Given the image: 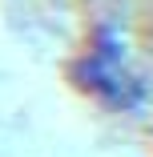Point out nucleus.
Here are the masks:
<instances>
[{
  "instance_id": "nucleus-1",
  "label": "nucleus",
  "mask_w": 153,
  "mask_h": 157,
  "mask_svg": "<svg viewBox=\"0 0 153 157\" xmlns=\"http://www.w3.org/2000/svg\"><path fill=\"white\" fill-rule=\"evenodd\" d=\"M77 81L93 93L97 101H105L113 109H137L145 101V81L133 73V65H129L125 48H121V40L109 33V28L93 40V48L81 56Z\"/></svg>"
}]
</instances>
